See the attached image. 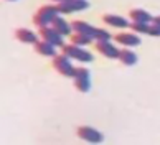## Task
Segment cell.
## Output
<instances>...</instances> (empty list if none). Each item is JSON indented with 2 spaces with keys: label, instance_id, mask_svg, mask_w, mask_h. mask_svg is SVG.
I'll return each instance as SVG.
<instances>
[{
  "label": "cell",
  "instance_id": "6da1fadb",
  "mask_svg": "<svg viewBox=\"0 0 160 145\" xmlns=\"http://www.w3.org/2000/svg\"><path fill=\"white\" fill-rule=\"evenodd\" d=\"M60 10L56 5H43L37 10V13L33 17V23L37 27H45V25H51L53 20L58 17Z\"/></svg>",
  "mask_w": 160,
  "mask_h": 145
},
{
  "label": "cell",
  "instance_id": "2e32d148",
  "mask_svg": "<svg viewBox=\"0 0 160 145\" xmlns=\"http://www.w3.org/2000/svg\"><path fill=\"white\" fill-rule=\"evenodd\" d=\"M51 27H55L58 32H60L63 36H66V35H71V25L64 20V18H61V17H56L55 20H53V23H51Z\"/></svg>",
  "mask_w": 160,
  "mask_h": 145
},
{
  "label": "cell",
  "instance_id": "9c48e42d",
  "mask_svg": "<svg viewBox=\"0 0 160 145\" xmlns=\"http://www.w3.org/2000/svg\"><path fill=\"white\" fill-rule=\"evenodd\" d=\"M114 40L117 43H121L122 46H127V48L140 45V38H139V35H135V32L134 33H127V32L117 33V35H114Z\"/></svg>",
  "mask_w": 160,
  "mask_h": 145
},
{
  "label": "cell",
  "instance_id": "d6986e66",
  "mask_svg": "<svg viewBox=\"0 0 160 145\" xmlns=\"http://www.w3.org/2000/svg\"><path fill=\"white\" fill-rule=\"evenodd\" d=\"M92 38L96 41H101V40H111V33L108 32V30L104 28H96L92 33Z\"/></svg>",
  "mask_w": 160,
  "mask_h": 145
},
{
  "label": "cell",
  "instance_id": "7c38bea8",
  "mask_svg": "<svg viewBox=\"0 0 160 145\" xmlns=\"http://www.w3.org/2000/svg\"><path fill=\"white\" fill-rule=\"evenodd\" d=\"M102 20H104V23H108V25L114 27V28H129L130 27V23L124 17L114 15V13H106L102 17Z\"/></svg>",
  "mask_w": 160,
  "mask_h": 145
},
{
  "label": "cell",
  "instance_id": "e0dca14e",
  "mask_svg": "<svg viewBox=\"0 0 160 145\" xmlns=\"http://www.w3.org/2000/svg\"><path fill=\"white\" fill-rule=\"evenodd\" d=\"M71 43L73 45H78V46H86V45H89L91 41H92V36L91 35H84V33H78V32H74V35H71Z\"/></svg>",
  "mask_w": 160,
  "mask_h": 145
},
{
  "label": "cell",
  "instance_id": "8992f818",
  "mask_svg": "<svg viewBox=\"0 0 160 145\" xmlns=\"http://www.w3.org/2000/svg\"><path fill=\"white\" fill-rule=\"evenodd\" d=\"M76 134H78L79 138H82V140H86L89 143H99V142L104 140L102 134H101L99 130L89 127V125H79L78 130H76Z\"/></svg>",
  "mask_w": 160,
  "mask_h": 145
},
{
  "label": "cell",
  "instance_id": "30bf717a",
  "mask_svg": "<svg viewBox=\"0 0 160 145\" xmlns=\"http://www.w3.org/2000/svg\"><path fill=\"white\" fill-rule=\"evenodd\" d=\"M35 51L38 54H41V56H48V58H55L58 54L56 46L48 43V41H45V40H38L37 43H35Z\"/></svg>",
  "mask_w": 160,
  "mask_h": 145
},
{
  "label": "cell",
  "instance_id": "7402d4cb",
  "mask_svg": "<svg viewBox=\"0 0 160 145\" xmlns=\"http://www.w3.org/2000/svg\"><path fill=\"white\" fill-rule=\"evenodd\" d=\"M51 2H56V3H60V2H66V0H51Z\"/></svg>",
  "mask_w": 160,
  "mask_h": 145
},
{
  "label": "cell",
  "instance_id": "52a82bcc",
  "mask_svg": "<svg viewBox=\"0 0 160 145\" xmlns=\"http://www.w3.org/2000/svg\"><path fill=\"white\" fill-rule=\"evenodd\" d=\"M60 13H73V12H81L89 7V2L86 0H66V2L56 3Z\"/></svg>",
  "mask_w": 160,
  "mask_h": 145
},
{
  "label": "cell",
  "instance_id": "44dd1931",
  "mask_svg": "<svg viewBox=\"0 0 160 145\" xmlns=\"http://www.w3.org/2000/svg\"><path fill=\"white\" fill-rule=\"evenodd\" d=\"M152 23H155V25H158V27H160V15L153 17V18H152Z\"/></svg>",
  "mask_w": 160,
  "mask_h": 145
},
{
  "label": "cell",
  "instance_id": "8fae6325",
  "mask_svg": "<svg viewBox=\"0 0 160 145\" xmlns=\"http://www.w3.org/2000/svg\"><path fill=\"white\" fill-rule=\"evenodd\" d=\"M15 36H17V40L22 41V43H25V45H35L38 41V35L33 33L32 30H28V28H17Z\"/></svg>",
  "mask_w": 160,
  "mask_h": 145
},
{
  "label": "cell",
  "instance_id": "5bb4252c",
  "mask_svg": "<svg viewBox=\"0 0 160 145\" xmlns=\"http://www.w3.org/2000/svg\"><path fill=\"white\" fill-rule=\"evenodd\" d=\"M129 17L132 22H139V23H152V18H153L149 12L142 8H132L129 12Z\"/></svg>",
  "mask_w": 160,
  "mask_h": 145
},
{
  "label": "cell",
  "instance_id": "277c9868",
  "mask_svg": "<svg viewBox=\"0 0 160 145\" xmlns=\"http://www.w3.org/2000/svg\"><path fill=\"white\" fill-rule=\"evenodd\" d=\"M38 35L41 40L48 41V43L55 45V46H60L63 48L64 46V41H63V35L58 32L55 27H50V25H45V27H38Z\"/></svg>",
  "mask_w": 160,
  "mask_h": 145
},
{
  "label": "cell",
  "instance_id": "3957f363",
  "mask_svg": "<svg viewBox=\"0 0 160 145\" xmlns=\"http://www.w3.org/2000/svg\"><path fill=\"white\" fill-rule=\"evenodd\" d=\"M63 53L69 56L71 59H76V61H81V63H91L92 61V54L89 51H86L82 46H78V45H64L63 46Z\"/></svg>",
  "mask_w": 160,
  "mask_h": 145
},
{
  "label": "cell",
  "instance_id": "5b68a950",
  "mask_svg": "<svg viewBox=\"0 0 160 145\" xmlns=\"http://www.w3.org/2000/svg\"><path fill=\"white\" fill-rule=\"evenodd\" d=\"M73 79H74V86L79 92H88L91 89V78H89V71L86 68H76Z\"/></svg>",
  "mask_w": 160,
  "mask_h": 145
},
{
  "label": "cell",
  "instance_id": "603a6c76",
  "mask_svg": "<svg viewBox=\"0 0 160 145\" xmlns=\"http://www.w3.org/2000/svg\"><path fill=\"white\" fill-rule=\"evenodd\" d=\"M7 2H15V0H7Z\"/></svg>",
  "mask_w": 160,
  "mask_h": 145
},
{
  "label": "cell",
  "instance_id": "ffe728a7",
  "mask_svg": "<svg viewBox=\"0 0 160 145\" xmlns=\"http://www.w3.org/2000/svg\"><path fill=\"white\" fill-rule=\"evenodd\" d=\"M149 35H150V36H160V27H158V25H155V23H150Z\"/></svg>",
  "mask_w": 160,
  "mask_h": 145
},
{
  "label": "cell",
  "instance_id": "9a60e30c",
  "mask_svg": "<svg viewBox=\"0 0 160 145\" xmlns=\"http://www.w3.org/2000/svg\"><path fill=\"white\" fill-rule=\"evenodd\" d=\"M71 28H73L74 32H78V33H84V35H91V36L94 33V30H96V27L89 25V23L84 22V20H74V22H71Z\"/></svg>",
  "mask_w": 160,
  "mask_h": 145
},
{
  "label": "cell",
  "instance_id": "ac0fdd59",
  "mask_svg": "<svg viewBox=\"0 0 160 145\" xmlns=\"http://www.w3.org/2000/svg\"><path fill=\"white\" fill-rule=\"evenodd\" d=\"M129 28L132 30V32H135V33H145V35H149L150 23H139V22H132Z\"/></svg>",
  "mask_w": 160,
  "mask_h": 145
},
{
  "label": "cell",
  "instance_id": "7a4b0ae2",
  "mask_svg": "<svg viewBox=\"0 0 160 145\" xmlns=\"http://www.w3.org/2000/svg\"><path fill=\"white\" fill-rule=\"evenodd\" d=\"M69 56H66L64 53L61 54H56L55 58H53V68H55L60 74L66 76V78H73L74 72H76V68L73 66V63L69 61Z\"/></svg>",
  "mask_w": 160,
  "mask_h": 145
},
{
  "label": "cell",
  "instance_id": "ba28073f",
  "mask_svg": "<svg viewBox=\"0 0 160 145\" xmlns=\"http://www.w3.org/2000/svg\"><path fill=\"white\" fill-rule=\"evenodd\" d=\"M96 50L102 54L104 58H111V59H117L119 58V50L111 43L109 40H101L96 41Z\"/></svg>",
  "mask_w": 160,
  "mask_h": 145
},
{
  "label": "cell",
  "instance_id": "4fadbf2b",
  "mask_svg": "<svg viewBox=\"0 0 160 145\" xmlns=\"http://www.w3.org/2000/svg\"><path fill=\"white\" fill-rule=\"evenodd\" d=\"M119 61L124 64V66H134L137 63V54H135L132 50H129L127 46H124L122 50H119Z\"/></svg>",
  "mask_w": 160,
  "mask_h": 145
}]
</instances>
